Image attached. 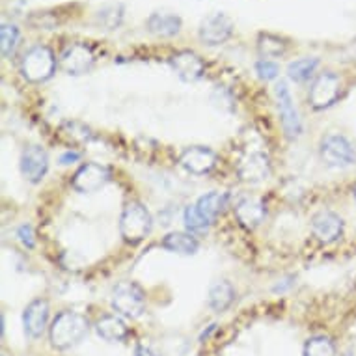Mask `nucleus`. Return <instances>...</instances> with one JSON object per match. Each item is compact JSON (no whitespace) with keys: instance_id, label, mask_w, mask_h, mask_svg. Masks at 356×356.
I'll use <instances>...</instances> for the list:
<instances>
[{"instance_id":"6e6552de","label":"nucleus","mask_w":356,"mask_h":356,"mask_svg":"<svg viewBox=\"0 0 356 356\" xmlns=\"http://www.w3.org/2000/svg\"><path fill=\"white\" fill-rule=\"evenodd\" d=\"M111 181V170L97 163L82 164L73 175V188L76 193H95Z\"/></svg>"},{"instance_id":"39448f33","label":"nucleus","mask_w":356,"mask_h":356,"mask_svg":"<svg viewBox=\"0 0 356 356\" xmlns=\"http://www.w3.org/2000/svg\"><path fill=\"white\" fill-rule=\"evenodd\" d=\"M275 97L276 106H278V114H280L282 127L286 131L287 138H297L302 133V123L298 118V112L293 103L291 92L287 88V82L280 81L275 86Z\"/></svg>"},{"instance_id":"412c9836","label":"nucleus","mask_w":356,"mask_h":356,"mask_svg":"<svg viewBox=\"0 0 356 356\" xmlns=\"http://www.w3.org/2000/svg\"><path fill=\"white\" fill-rule=\"evenodd\" d=\"M194 205H196V209L202 215V218L211 226L216 220V216L220 215L222 209L226 207V196L220 193L204 194Z\"/></svg>"},{"instance_id":"7ed1b4c3","label":"nucleus","mask_w":356,"mask_h":356,"mask_svg":"<svg viewBox=\"0 0 356 356\" xmlns=\"http://www.w3.org/2000/svg\"><path fill=\"white\" fill-rule=\"evenodd\" d=\"M56 58L51 49L35 45L21 60V73L30 82H45L54 75Z\"/></svg>"},{"instance_id":"f3484780","label":"nucleus","mask_w":356,"mask_h":356,"mask_svg":"<svg viewBox=\"0 0 356 356\" xmlns=\"http://www.w3.org/2000/svg\"><path fill=\"white\" fill-rule=\"evenodd\" d=\"M265 213H267L265 204L259 198L241 200L237 207H235V216H237L241 226L246 229L257 228L265 218Z\"/></svg>"},{"instance_id":"bb28decb","label":"nucleus","mask_w":356,"mask_h":356,"mask_svg":"<svg viewBox=\"0 0 356 356\" xmlns=\"http://www.w3.org/2000/svg\"><path fill=\"white\" fill-rule=\"evenodd\" d=\"M19 35L21 34H19V29L15 24H2V29H0V49H2V56L4 58L13 54V51H15L19 43Z\"/></svg>"},{"instance_id":"f03ea898","label":"nucleus","mask_w":356,"mask_h":356,"mask_svg":"<svg viewBox=\"0 0 356 356\" xmlns=\"http://www.w3.org/2000/svg\"><path fill=\"white\" fill-rule=\"evenodd\" d=\"M153 226L149 211L138 202H131L125 205V209L120 218V234L125 243L136 245L149 235Z\"/></svg>"},{"instance_id":"f704fd0d","label":"nucleus","mask_w":356,"mask_h":356,"mask_svg":"<svg viewBox=\"0 0 356 356\" xmlns=\"http://www.w3.org/2000/svg\"><path fill=\"white\" fill-rule=\"evenodd\" d=\"M353 196H355V202H356V185H355V191H353Z\"/></svg>"},{"instance_id":"4468645a","label":"nucleus","mask_w":356,"mask_h":356,"mask_svg":"<svg viewBox=\"0 0 356 356\" xmlns=\"http://www.w3.org/2000/svg\"><path fill=\"white\" fill-rule=\"evenodd\" d=\"M237 172H239L241 179L246 183L265 181L270 175L269 157L261 152L248 153L246 157L241 159Z\"/></svg>"},{"instance_id":"9b49d317","label":"nucleus","mask_w":356,"mask_h":356,"mask_svg":"<svg viewBox=\"0 0 356 356\" xmlns=\"http://www.w3.org/2000/svg\"><path fill=\"white\" fill-rule=\"evenodd\" d=\"M179 164H181V168L187 170L188 174L204 175L209 174L211 170L215 168L216 155L209 147L193 146L181 153Z\"/></svg>"},{"instance_id":"4be33fe9","label":"nucleus","mask_w":356,"mask_h":356,"mask_svg":"<svg viewBox=\"0 0 356 356\" xmlns=\"http://www.w3.org/2000/svg\"><path fill=\"white\" fill-rule=\"evenodd\" d=\"M235 298L234 287L229 282L218 280L209 287V306L215 312H224L232 306Z\"/></svg>"},{"instance_id":"f8f14e48","label":"nucleus","mask_w":356,"mask_h":356,"mask_svg":"<svg viewBox=\"0 0 356 356\" xmlns=\"http://www.w3.org/2000/svg\"><path fill=\"white\" fill-rule=\"evenodd\" d=\"M49 170V157L40 146H29L21 155V172L30 183H40Z\"/></svg>"},{"instance_id":"dca6fc26","label":"nucleus","mask_w":356,"mask_h":356,"mask_svg":"<svg viewBox=\"0 0 356 356\" xmlns=\"http://www.w3.org/2000/svg\"><path fill=\"white\" fill-rule=\"evenodd\" d=\"M172 70L177 73V76L185 82H196L202 79L205 71V65L198 54L191 53V51H181V53L174 54L170 58Z\"/></svg>"},{"instance_id":"7c9ffc66","label":"nucleus","mask_w":356,"mask_h":356,"mask_svg":"<svg viewBox=\"0 0 356 356\" xmlns=\"http://www.w3.org/2000/svg\"><path fill=\"white\" fill-rule=\"evenodd\" d=\"M17 235L24 246H29V248H32V246H34V232H32V226H29V224H23V226L19 228Z\"/></svg>"},{"instance_id":"cd10ccee","label":"nucleus","mask_w":356,"mask_h":356,"mask_svg":"<svg viewBox=\"0 0 356 356\" xmlns=\"http://www.w3.org/2000/svg\"><path fill=\"white\" fill-rule=\"evenodd\" d=\"M183 220H185V226H187L188 232H205L209 228V224L202 218L196 205H188L185 213H183Z\"/></svg>"},{"instance_id":"423d86ee","label":"nucleus","mask_w":356,"mask_h":356,"mask_svg":"<svg viewBox=\"0 0 356 356\" xmlns=\"http://www.w3.org/2000/svg\"><path fill=\"white\" fill-rule=\"evenodd\" d=\"M321 157L328 166L345 168L356 161V152L345 136L330 135L321 142Z\"/></svg>"},{"instance_id":"c756f323","label":"nucleus","mask_w":356,"mask_h":356,"mask_svg":"<svg viewBox=\"0 0 356 356\" xmlns=\"http://www.w3.org/2000/svg\"><path fill=\"white\" fill-rule=\"evenodd\" d=\"M64 131H70L67 135H70L71 140H76V142H88L92 138V133L88 131L86 127H82L79 123H65Z\"/></svg>"},{"instance_id":"aec40b11","label":"nucleus","mask_w":356,"mask_h":356,"mask_svg":"<svg viewBox=\"0 0 356 356\" xmlns=\"http://www.w3.org/2000/svg\"><path fill=\"white\" fill-rule=\"evenodd\" d=\"M95 330L106 341H122L127 338L129 328L118 316H105L95 323Z\"/></svg>"},{"instance_id":"0eeeda50","label":"nucleus","mask_w":356,"mask_h":356,"mask_svg":"<svg viewBox=\"0 0 356 356\" xmlns=\"http://www.w3.org/2000/svg\"><path fill=\"white\" fill-rule=\"evenodd\" d=\"M339 92H341V81H339L338 75L334 73H323L316 79V82L309 88V105L321 111V108H327V106L334 105L339 97Z\"/></svg>"},{"instance_id":"1a4fd4ad","label":"nucleus","mask_w":356,"mask_h":356,"mask_svg":"<svg viewBox=\"0 0 356 356\" xmlns=\"http://www.w3.org/2000/svg\"><path fill=\"white\" fill-rule=\"evenodd\" d=\"M232 32H234V21L222 12L211 13L200 24V40L211 47L224 43Z\"/></svg>"},{"instance_id":"6ab92c4d","label":"nucleus","mask_w":356,"mask_h":356,"mask_svg":"<svg viewBox=\"0 0 356 356\" xmlns=\"http://www.w3.org/2000/svg\"><path fill=\"white\" fill-rule=\"evenodd\" d=\"M163 246L168 252H174V254H179V256H194L198 252L200 243L191 234L174 232V234H168L164 237Z\"/></svg>"},{"instance_id":"5701e85b","label":"nucleus","mask_w":356,"mask_h":356,"mask_svg":"<svg viewBox=\"0 0 356 356\" xmlns=\"http://www.w3.org/2000/svg\"><path fill=\"white\" fill-rule=\"evenodd\" d=\"M286 41L273 34H261L257 40V51L263 58H280L286 53Z\"/></svg>"},{"instance_id":"a211bd4d","label":"nucleus","mask_w":356,"mask_h":356,"mask_svg":"<svg viewBox=\"0 0 356 356\" xmlns=\"http://www.w3.org/2000/svg\"><path fill=\"white\" fill-rule=\"evenodd\" d=\"M147 30L161 38H172L181 30V19L174 13L155 12L147 19Z\"/></svg>"},{"instance_id":"2eb2a0df","label":"nucleus","mask_w":356,"mask_h":356,"mask_svg":"<svg viewBox=\"0 0 356 356\" xmlns=\"http://www.w3.org/2000/svg\"><path fill=\"white\" fill-rule=\"evenodd\" d=\"M49 323V304L43 298H35L24 308L23 314V325L24 332L29 334L30 338H40L41 334L45 332Z\"/></svg>"},{"instance_id":"c85d7f7f","label":"nucleus","mask_w":356,"mask_h":356,"mask_svg":"<svg viewBox=\"0 0 356 356\" xmlns=\"http://www.w3.org/2000/svg\"><path fill=\"white\" fill-rule=\"evenodd\" d=\"M256 71L259 79H263V81H273L280 73L278 65L275 62H270V60H259L256 64Z\"/></svg>"},{"instance_id":"2f4dec72","label":"nucleus","mask_w":356,"mask_h":356,"mask_svg":"<svg viewBox=\"0 0 356 356\" xmlns=\"http://www.w3.org/2000/svg\"><path fill=\"white\" fill-rule=\"evenodd\" d=\"M79 159H81V155H79L76 152H67V153H64L62 157H60V163H62V164H73V163H76Z\"/></svg>"},{"instance_id":"b1692460","label":"nucleus","mask_w":356,"mask_h":356,"mask_svg":"<svg viewBox=\"0 0 356 356\" xmlns=\"http://www.w3.org/2000/svg\"><path fill=\"white\" fill-rule=\"evenodd\" d=\"M123 21V6L122 4H106L101 8L95 15V23L103 30H116Z\"/></svg>"},{"instance_id":"a878e982","label":"nucleus","mask_w":356,"mask_h":356,"mask_svg":"<svg viewBox=\"0 0 356 356\" xmlns=\"http://www.w3.org/2000/svg\"><path fill=\"white\" fill-rule=\"evenodd\" d=\"M304 356H336V347L327 336H314L304 345Z\"/></svg>"},{"instance_id":"72a5a7b5","label":"nucleus","mask_w":356,"mask_h":356,"mask_svg":"<svg viewBox=\"0 0 356 356\" xmlns=\"http://www.w3.org/2000/svg\"><path fill=\"white\" fill-rule=\"evenodd\" d=\"M12 2H15V4H24V2H29V0H12Z\"/></svg>"},{"instance_id":"f257e3e1","label":"nucleus","mask_w":356,"mask_h":356,"mask_svg":"<svg viewBox=\"0 0 356 356\" xmlns=\"http://www.w3.org/2000/svg\"><path fill=\"white\" fill-rule=\"evenodd\" d=\"M88 319L82 314L76 312H62L56 316L51 328H49V336H51V343L56 349H70L76 345L84 336L88 334Z\"/></svg>"},{"instance_id":"ddd939ff","label":"nucleus","mask_w":356,"mask_h":356,"mask_svg":"<svg viewBox=\"0 0 356 356\" xmlns=\"http://www.w3.org/2000/svg\"><path fill=\"white\" fill-rule=\"evenodd\" d=\"M312 232L317 239L328 245L338 241L343 234V220L339 218V215L332 213V211H319L314 218H312Z\"/></svg>"},{"instance_id":"393cba45","label":"nucleus","mask_w":356,"mask_h":356,"mask_svg":"<svg viewBox=\"0 0 356 356\" xmlns=\"http://www.w3.org/2000/svg\"><path fill=\"white\" fill-rule=\"evenodd\" d=\"M317 65H319V60L317 58L295 60V62H291L289 67H287V75H289L291 81L304 82V81H308L309 76L316 73Z\"/></svg>"},{"instance_id":"473e14b6","label":"nucleus","mask_w":356,"mask_h":356,"mask_svg":"<svg viewBox=\"0 0 356 356\" xmlns=\"http://www.w3.org/2000/svg\"><path fill=\"white\" fill-rule=\"evenodd\" d=\"M135 356H159L152 347H147V345H138L135 350Z\"/></svg>"},{"instance_id":"9d476101","label":"nucleus","mask_w":356,"mask_h":356,"mask_svg":"<svg viewBox=\"0 0 356 356\" xmlns=\"http://www.w3.org/2000/svg\"><path fill=\"white\" fill-rule=\"evenodd\" d=\"M95 58L92 49L88 47L86 43H73L65 49L62 56H60V65L67 75L79 76L84 75L92 70Z\"/></svg>"},{"instance_id":"20e7f679","label":"nucleus","mask_w":356,"mask_h":356,"mask_svg":"<svg viewBox=\"0 0 356 356\" xmlns=\"http://www.w3.org/2000/svg\"><path fill=\"white\" fill-rule=\"evenodd\" d=\"M112 308L118 314L127 319H136L144 314L146 308V297L140 287L133 282H122L118 284L112 293Z\"/></svg>"}]
</instances>
